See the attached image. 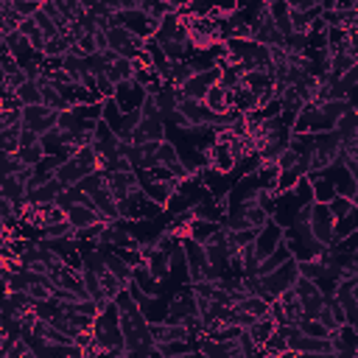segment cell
Masks as SVG:
<instances>
[{
	"label": "cell",
	"instance_id": "cell-1",
	"mask_svg": "<svg viewBox=\"0 0 358 358\" xmlns=\"http://www.w3.org/2000/svg\"><path fill=\"white\" fill-rule=\"evenodd\" d=\"M352 109L350 101H313L305 104L291 134H322V131H336V123Z\"/></svg>",
	"mask_w": 358,
	"mask_h": 358
},
{
	"label": "cell",
	"instance_id": "cell-2",
	"mask_svg": "<svg viewBox=\"0 0 358 358\" xmlns=\"http://www.w3.org/2000/svg\"><path fill=\"white\" fill-rule=\"evenodd\" d=\"M96 347L101 352H126V341H123V325H120V308L115 299H109L98 319H96Z\"/></svg>",
	"mask_w": 358,
	"mask_h": 358
},
{
	"label": "cell",
	"instance_id": "cell-3",
	"mask_svg": "<svg viewBox=\"0 0 358 358\" xmlns=\"http://www.w3.org/2000/svg\"><path fill=\"white\" fill-rule=\"evenodd\" d=\"M299 280V260H286L280 268H275L272 275L266 277H257V297H263L268 305H272L275 299H280L286 291H291Z\"/></svg>",
	"mask_w": 358,
	"mask_h": 358
},
{
	"label": "cell",
	"instance_id": "cell-4",
	"mask_svg": "<svg viewBox=\"0 0 358 358\" xmlns=\"http://www.w3.org/2000/svg\"><path fill=\"white\" fill-rule=\"evenodd\" d=\"M339 160H341V140H339V134L336 131L317 134V146H313V154H310V173H322V171H328Z\"/></svg>",
	"mask_w": 358,
	"mask_h": 358
},
{
	"label": "cell",
	"instance_id": "cell-5",
	"mask_svg": "<svg viewBox=\"0 0 358 358\" xmlns=\"http://www.w3.org/2000/svg\"><path fill=\"white\" fill-rule=\"evenodd\" d=\"M207 252V263H210V272L213 280H224L233 275V263H230V246H227V227H224L218 235H213L207 244H202Z\"/></svg>",
	"mask_w": 358,
	"mask_h": 358
},
{
	"label": "cell",
	"instance_id": "cell-6",
	"mask_svg": "<svg viewBox=\"0 0 358 358\" xmlns=\"http://www.w3.org/2000/svg\"><path fill=\"white\" fill-rule=\"evenodd\" d=\"M308 224H310L313 238H317L322 246H333V244H336V215L330 213L328 204H322V202L313 204Z\"/></svg>",
	"mask_w": 358,
	"mask_h": 358
},
{
	"label": "cell",
	"instance_id": "cell-7",
	"mask_svg": "<svg viewBox=\"0 0 358 358\" xmlns=\"http://www.w3.org/2000/svg\"><path fill=\"white\" fill-rule=\"evenodd\" d=\"M107 39H109V48L120 56V59H134L143 48H146V39H140V36H134L129 28H123V25H112L109 31H107Z\"/></svg>",
	"mask_w": 358,
	"mask_h": 358
},
{
	"label": "cell",
	"instance_id": "cell-8",
	"mask_svg": "<svg viewBox=\"0 0 358 358\" xmlns=\"http://www.w3.org/2000/svg\"><path fill=\"white\" fill-rule=\"evenodd\" d=\"M294 291H297V297H299V302H302L305 319H317L319 310L325 308V291L319 288V283H313V280H308V277L299 275Z\"/></svg>",
	"mask_w": 358,
	"mask_h": 358
},
{
	"label": "cell",
	"instance_id": "cell-9",
	"mask_svg": "<svg viewBox=\"0 0 358 358\" xmlns=\"http://www.w3.org/2000/svg\"><path fill=\"white\" fill-rule=\"evenodd\" d=\"M182 246H185V257H188L191 286L204 283V280H213V272H210V263H207V252H204V246H202L199 241H193V238H185Z\"/></svg>",
	"mask_w": 358,
	"mask_h": 358
},
{
	"label": "cell",
	"instance_id": "cell-10",
	"mask_svg": "<svg viewBox=\"0 0 358 358\" xmlns=\"http://www.w3.org/2000/svg\"><path fill=\"white\" fill-rule=\"evenodd\" d=\"M56 123H59V112L56 109H48L45 104H39V107H25L23 109V129H28V131H34V134H48L51 129H56Z\"/></svg>",
	"mask_w": 358,
	"mask_h": 358
},
{
	"label": "cell",
	"instance_id": "cell-11",
	"mask_svg": "<svg viewBox=\"0 0 358 358\" xmlns=\"http://www.w3.org/2000/svg\"><path fill=\"white\" fill-rule=\"evenodd\" d=\"M283 244H286V230L272 218V221H268L266 227L257 233V238H255V257L263 263L268 255H275Z\"/></svg>",
	"mask_w": 358,
	"mask_h": 358
},
{
	"label": "cell",
	"instance_id": "cell-12",
	"mask_svg": "<svg viewBox=\"0 0 358 358\" xmlns=\"http://www.w3.org/2000/svg\"><path fill=\"white\" fill-rule=\"evenodd\" d=\"M319 176H325L328 182L333 185V191H336V196H344V199H352L355 193H358V185H355V179H352V173H350V168L344 165V160H339V162H333L328 171H322Z\"/></svg>",
	"mask_w": 358,
	"mask_h": 358
},
{
	"label": "cell",
	"instance_id": "cell-13",
	"mask_svg": "<svg viewBox=\"0 0 358 358\" xmlns=\"http://www.w3.org/2000/svg\"><path fill=\"white\" fill-rule=\"evenodd\" d=\"M146 98H149L146 87H140L134 78L115 87V101H118V107H120L123 112H138V109H143Z\"/></svg>",
	"mask_w": 358,
	"mask_h": 358
},
{
	"label": "cell",
	"instance_id": "cell-14",
	"mask_svg": "<svg viewBox=\"0 0 358 358\" xmlns=\"http://www.w3.org/2000/svg\"><path fill=\"white\" fill-rule=\"evenodd\" d=\"M138 173H140V171H138ZM179 182H182V179H171V182H154V179H149L146 173H140V188H143L146 199L154 202V204H160L162 210L168 207V202H171L173 193L179 191Z\"/></svg>",
	"mask_w": 358,
	"mask_h": 358
},
{
	"label": "cell",
	"instance_id": "cell-15",
	"mask_svg": "<svg viewBox=\"0 0 358 358\" xmlns=\"http://www.w3.org/2000/svg\"><path fill=\"white\" fill-rule=\"evenodd\" d=\"M168 140V129L162 118H143L140 126L131 134V146H146V143H162Z\"/></svg>",
	"mask_w": 358,
	"mask_h": 358
},
{
	"label": "cell",
	"instance_id": "cell-16",
	"mask_svg": "<svg viewBox=\"0 0 358 358\" xmlns=\"http://www.w3.org/2000/svg\"><path fill=\"white\" fill-rule=\"evenodd\" d=\"M140 252H143L146 268H149V272H151L160 283H165V280L171 277V255L162 252V249H157V244H143Z\"/></svg>",
	"mask_w": 358,
	"mask_h": 358
},
{
	"label": "cell",
	"instance_id": "cell-17",
	"mask_svg": "<svg viewBox=\"0 0 358 358\" xmlns=\"http://www.w3.org/2000/svg\"><path fill=\"white\" fill-rule=\"evenodd\" d=\"M204 157H207V168H213V171H218V173H224V176H233V171H235V165H238V157H235L233 146H218V143H213V146L204 151Z\"/></svg>",
	"mask_w": 358,
	"mask_h": 358
},
{
	"label": "cell",
	"instance_id": "cell-18",
	"mask_svg": "<svg viewBox=\"0 0 358 358\" xmlns=\"http://www.w3.org/2000/svg\"><path fill=\"white\" fill-rule=\"evenodd\" d=\"M221 81V70L213 67V70H204V73H196L185 87H182V93L185 98H193V101H204V96L210 93V90Z\"/></svg>",
	"mask_w": 358,
	"mask_h": 358
},
{
	"label": "cell",
	"instance_id": "cell-19",
	"mask_svg": "<svg viewBox=\"0 0 358 358\" xmlns=\"http://www.w3.org/2000/svg\"><path fill=\"white\" fill-rule=\"evenodd\" d=\"M151 341L154 347H165L171 341H193L191 330L185 325H168V322H160V325H151Z\"/></svg>",
	"mask_w": 358,
	"mask_h": 358
},
{
	"label": "cell",
	"instance_id": "cell-20",
	"mask_svg": "<svg viewBox=\"0 0 358 358\" xmlns=\"http://www.w3.org/2000/svg\"><path fill=\"white\" fill-rule=\"evenodd\" d=\"M39 90H42V104L48 107V109H56V112H65V109H70V104H67V98H65V93H62V87L59 84H54V81H48V78H39Z\"/></svg>",
	"mask_w": 358,
	"mask_h": 358
},
{
	"label": "cell",
	"instance_id": "cell-21",
	"mask_svg": "<svg viewBox=\"0 0 358 358\" xmlns=\"http://www.w3.org/2000/svg\"><path fill=\"white\" fill-rule=\"evenodd\" d=\"M168 305H171V294L168 297H149L143 305H140V310H143V317H146V322L149 325H160V322H165L168 319Z\"/></svg>",
	"mask_w": 358,
	"mask_h": 358
},
{
	"label": "cell",
	"instance_id": "cell-22",
	"mask_svg": "<svg viewBox=\"0 0 358 358\" xmlns=\"http://www.w3.org/2000/svg\"><path fill=\"white\" fill-rule=\"evenodd\" d=\"M67 221L73 230H84V227H93L98 221H107L96 207H87V204H78V207H70L67 210Z\"/></svg>",
	"mask_w": 358,
	"mask_h": 358
},
{
	"label": "cell",
	"instance_id": "cell-23",
	"mask_svg": "<svg viewBox=\"0 0 358 358\" xmlns=\"http://www.w3.org/2000/svg\"><path fill=\"white\" fill-rule=\"evenodd\" d=\"M62 191H65V188L59 185V179H51V182H45V185H39L36 191L28 193V204H34V207H48V204H54V202L59 199Z\"/></svg>",
	"mask_w": 358,
	"mask_h": 358
},
{
	"label": "cell",
	"instance_id": "cell-24",
	"mask_svg": "<svg viewBox=\"0 0 358 358\" xmlns=\"http://www.w3.org/2000/svg\"><path fill=\"white\" fill-rule=\"evenodd\" d=\"M204 107H207L213 115H227L230 109H235V107H233V93H227L224 87L215 84L210 93L204 96Z\"/></svg>",
	"mask_w": 358,
	"mask_h": 358
},
{
	"label": "cell",
	"instance_id": "cell-25",
	"mask_svg": "<svg viewBox=\"0 0 358 358\" xmlns=\"http://www.w3.org/2000/svg\"><path fill=\"white\" fill-rule=\"evenodd\" d=\"M277 333V322L272 319V317H263V319H255L249 328H246V336L257 344V347H263L268 339H272Z\"/></svg>",
	"mask_w": 358,
	"mask_h": 358
},
{
	"label": "cell",
	"instance_id": "cell-26",
	"mask_svg": "<svg viewBox=\"0 0 358 358\" xmlns=\"http://www.w3.org/2000/svg\"><path fill=\"white\" fill-rule=\"evenodd\" d=\"M268 12H272V20H275L277 31L288 39L291 36V9H288V0H268Z\"/></svg>",
	"mask_w": 358,
	"mask_h": 358
},
{
	"label": "cell",
	"instance_id": "cell-27",
	"mask_svg": "<svg viewBox=\"0 0 358 358\" xmlns=\"http://www.w3.org/2000/svg\"><path fill=\"white\" fill-rule=\"evenodd\" d=\"M23 149V123L0 129V154H20Z\"/></svg>",
	"mask_w": 358,
	"mask_h": 358
},
{
	"label": "cell",
	"instance_id": "cell-28",
	"mask_svg": "<svg viewBox=\"0 0 358 358\" xmlns=\"http://www.w3.org/2000/svg\"><path fill=\"white\" fill-rule=\"evenodd\" d=\"M280 165L277 162H260L257 165V171H255V176H257V182H260V188L263 191H275L277 193V182H280Z\"/></svg>",
	"mask_w": 358,
	"mask_h": 358
},
{
	"label": "cell",
	"instance_id": "cell-29",
	"mask_svg": "<svg viewBox=\"0 0 358 358\" xmlns=\"http://www.w3.org/2000/svg\"><path fill=\"white\" fill-rule=\"evenodd\" d=\"M73 45H76V39H73L70 34H62V36H56V39H48L42 56H45V59H65V56H70Z\"/></svg>",
	"mask_w": 358,
	"mask_h": 358
},
{
	"label": "cell",
	"instance_id": "cell-30",
	"mask_svg": "<svg viewBox=\"0 0 358 358\" xmlns=\"http://www.w3.org/2000/svg\"><path fill=\"white\" fill-rule=\"evenodd\" d=\"M280 305H283V313H286V322L288 325H299L302 319H305V313H302V302H299V297H297V291L291 288V291H286L283 297H280Z\"/></svg>",
	"mask_w": 358,
	"mask_h": 358
},
{
	"label": "cell",
	"instance_id": "cell-31",
	"mask_svg": "<svg viewBox=\"0 0 358 358\" xmlns=\"http://www.w3.org/2000/svg\"><path fill=\"white\" fill-rule=\"evenodd\" d=\"M107 76H109V81H112L115 87L131 81V78H134V65H131V59H115V62L107 67Z\"/></svg>",
	"mask_w": 358,
	"mask_h": 358
},
{
	"label": "cell",
	"instance_id": "cell-32",
	"mask_svg": "<svg viewBox=\"0 0 358 358\" xmlns=\"http://www.w3.org/2000/svg\"><path fill=\"white\" fill-rule=\"evenodd\" d=\"M221 230H224V224H215V221H193L188 238H193V241H199V244H207V241H210L213 235H218Z\"/></svg>",
	"mask_w": 358,
	"mask_h": 358
},
{
	"label": "cell",
	"instance_id": "cell-33",
	"mask_svg": "<svg viewBox=\"0 0 358 358\" xmlns=\"http://www.w3.org/2000/svg\"><path fill=\"white\" fill-rule=\"evenodd\" d=\"M134 283H138V286H140L149 297H160V294H162V291H160V286H162V283H160V280L149 272L146 266H138V268H134Z\"/></svg>",
	"mask_w": 358,
	"mask_h": 358
},
{
	"label": "cell",
	"instance_id": "cell-34",
	"mask_svg": "<svg viewBox=\"0 0 358 358\" xmlns=\"http://www.w3.org/2000/svg\"><path fill=\"white\" fill-rule=\"evenodd\" d=\"M241 313H246V317H252V319H263V317H268V302L263 299V297H246L244 302H238L235 305Z\"/></svg>",
	"mask_w": 358,
	"mask_h": 358
},
{
	"label": "cell",
	"instance_id": "cell-35",
	"mask_svg": "<svg viewBox=\"0 0 358 358\" xmlns=\"http://www.w3.org/2000/svg\"><path fill=\"white\" fill-rule=\"evenodd\" d=\"M123 118H126V112L118 107V101H115V98L104 101V118H101V120H104V123H107V126H109L115 134L120 131V126H123Z\"/></svg>",
	"mask_w": 358,
	"mask_h": 358
},
{
	"label": "cell",
	"instance_id": "cell-36",
	"mask_svg": "<svg viewBox=\"0 0 358 358\" xmlns=\"http://www.w3.org/2000/svg\"><path fill=\"white\" fill-rule=\"evenodd\" d=\"M17 98L23 101V107H39L42 104V90H39V81H25L20 90H17Z\"/></svg>",
	"mask_w": 358,
	"mask_h": 358
},
{
	"label": "cell",
	"instance_id": "cell-37",
	"mask_svg": "<svg viewBox=\"0 0 358 358\" xmlns=\"http://www.w3.org/2000/svg\"><path fill=\"white\" fill-rule=\"evenodd\" d=\"M193 76H196V73H193V67H191L188 59H185V62H173V70H171V81H168V84H173V87L182 90Z\"/></svg>",
	"mask_w": 358,
	"mask_h": 358
},
{
	"label": "cell",
	"instance_id": "cell-38",
	"mask_svg": "<svg viewBox=\"0 0 358 358\" xmlns=\"http://www.w3.org/2000/svg\"><path fill=\"white\" fill-rule=\"evenodd\" d=\"M358 65V59L352 56V54H339V56H333L330 59V78L333 81H339L350 67H355Z\"/></svg>",
	"mask_w": 358,
	"mask_h": 358
},
{
	"label": "cell",
	"instance_id": "cell-39",
	"mask_svg": "<svg viewBox=\"0 0 358 358\" xmlns=\"http://www.w3.org/2000/svg\"><path fill=\"white\" fill-rule=\"evenodd\" d=\"M358 230V207H352L350 215H344L341 221H336V244L344 241L347 235H352Z\"/></svg>",
	"mask_w": 358,
	"mask_h": 358
},
{
	"label": "cell",
	"instance_id": "cell-40",
	"mask_svg": "<svg viewBox=\"0 0 358 358\" xmlns=\"http://www.w3.org/2000/svg\"><path fill=\"white\" fill-rule=\"evenodd\" d=\"M288 350H291V347H288V339H286L280 330H277L272 339H268V341L260 347V352H263V355H272V358H277V355L288 352Z\"/></svg>",
	"mask_w": 358,
	"mask_h": 358
},
{
	"label": "cell",
	"instance_id": "cell-41",
	"mask_svg": "<svg viewBox=\"0 0 358 358\" xmlns=\"http://www.w3.org/2000/svg\"><path fill=\"white\" fill-rule=\"evenodd\" d=\"M20 162L25 165V168H36L45 157H48V154H45V149H42V143H36V146H28V149H20Z\"/></svg>",
	"mask_w": 358,
	"mask_h": 358
},
{
	"label": "cell",
	"instance_id": "cell-42",
	"mask_svg": "<svg viewBox=\"0 0 358 358\" xmlns=\"http://www.w3.org/2000/svg\"><path fill=\"white\" fill-rule=\"evenodd\" d=\"M297 328H299L305 336H313V339H330V330H328L319 319H302Z\"/></svg>",
	"mask_w": 358,
	"mask_h": 358
},
{
	"label": "cell",
	"instance_id": "cell-43",
	"mask_svg": "<svg viewBox=\"0 0 358 358\" xmlns=\"http://www.w3.org/2000/svg\"><path fill=\"white\" fill-rule=\"evenodd\" d=\"M101 288H104V294H107V299H118V294L126 288L112 272H109V268H107V272L101 275Z\"/></svg>",
	"mask_w": 358,
	"mask_h": 358
},
{
	"label": "cell",
	"instance_id": "cell-44",
	"mask_svg": "<svg viewBox=\"0 0 358 358\" xmlns=\"http://www.w3.org/2000/svg\"><path fill=\"white\" fill-rule=\"evenodd\" d=\"M14 12L23 20H34L42 12V3H36V0H14Z\"/></svg>",
	"mask_w": 358,
	"mask_h": 358
},
{
	"label": "cell",
	"instance_id": "cell-45",
	"mask_svg": "<svg viewBox=\"0 0 358 358\" xmlns=\"http://www.w3.org/2000/svg\"><path fill=\"white\" fill-rule=\"evenodd\" d=\"M328 207H330V213L336 215V221H341L344 215H350V213H352V199L333 196V202H328Z\"/></svg>",
	"mask_w": 358,
	"mask_h": 358
},
{
	"label": "cell",
	"instance_id": "cell-46",
	"mask_svg": "<svg viewBox=\"0 0 358 358\" xmlns=\"http://www.w3.org/2000/svg\"><path fill=\"white\" fill-rule=\"evenodd\" d=\"M146 176L154 179V182H171V179H176V176L171 173V168H165V165H157V168L146 171Z\"/></svg>",
	"mask_w": 358,
	"mask_h": 358
},
{
	"label": "cell",
	"instance_id": "cell-47",
	"mask_svg": "<svg viewBox=\"0 0 358 358\" xmlns=\"http://www.w3.org/2000/svg\"><path fill=\"white\" fill-rule=\"evenodd\" d=\"M336 249H341V252H358V230L352 233V235H347L344 241H339V244H333Z\"/></svg>",
	"mask_w": 358,
	"mask_h": 358
},
{
	"label": "cell",
	"instance_id": "cell-48",
	"mask_svg": "<svg viewBox=\"0 0 358 358\" xmlns=\"http://www.w3.org/2000/svg\"><path fill=\"white\" fill-rule=\"evenodd\" d=\"M28 355H31V347H28V341L23 339V341H20L9 355H3V358H28Z\"/></svg>",
	"mask_w": 358,
	"mask_h": 358
},
{
	"label": "cell",
	"instance_id": "cell-49",
	"mask_svg": "<svg viewBox=\"0 0 358 358\" xmlns=\"http://www.w3.org/2000/svg\"><path fill=\"white\" fill-rule=\"evenodd\" d=\"M36 143H39V134H34V131L23 129V149H28V146H36Z\"/></svg>",
	"mask_w": 358,
	"mask_h": 358
},
{
	"label": "cell",
	"instance_id": "cell-50",
	"mask_svg": "<svg viewBox=\"0 0 358 358\" xmlns=\"http://www.w3.org/2000/svg\"><path fill=\"white\" fill-rule=\"evenodd\" d=\"M341 160H344V165L350 168L352 179H355V185H358V160H352V157H341Z\"/></svg>",
	"mask_w": 358,
	"mask_h": 358
},
{
	"label": "cell",
	"instance_id": "cell-51",
	"mask_svg": "<svg viewBox=\"0 0 358 358\" xmlns=\"http://www.w3.org/2000/svg\"><path fill=\"white\" fill-rule=\"evenodd\" d=\"M98 358H126V352H101Z\"/></svg>",
	"mask_w": 358,
	"mask_h": 358
},
{
	"label": "cell",
	"instance_id": "cell-52",
	"mask_svg": "<svg viewBox=\"0 0 358 358\" xmlns=\"http://www.w3.org/2000/svg\"><path fill=\"white\" fill-rule=\"evenodd\" d=\"M297 358H317V355H313V352H299Z\"/></svg>",
	"mask_w": 358,
	"mask_h": 358
},
{
	"label": "cell",
	"instance_id": "cell-53",
	"mask_svg": "<svg viewBox=\"0 0 358 358\" xmlns=\"http://www.w3.org/2000/svg\"><path fill=\"white\" fill-rule=\"evenodd\" d=\"M355 358H358V347H355Z\"/></svg>",
	"mask_w": 358,
	"mask_h": 358
}]
</instances>
